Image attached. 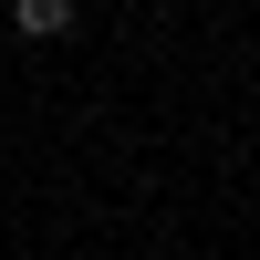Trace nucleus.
Returning a JSON list of instances; mask_svg holds the SVG:
<instances>
[{
    "label": "nucleus",
    "instance_id": "nucleus-1",
    "mask_svg": "<svg viewBox=\"0 0 260 260\" xmlns=\"http://www.w3.org/2000/svg\"><path fill=\"white\" fill-rule=\"evenodd\" d=\"M73 21H83V0H11V31L21 42H62Z\"/></svg>",
    "mask_w": 260,
    "mask_h": 260
}]
</instances>
